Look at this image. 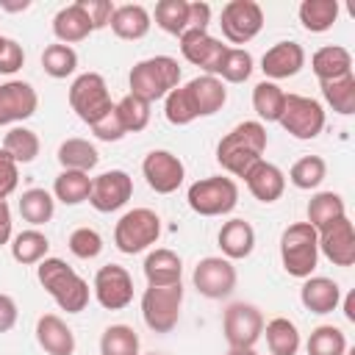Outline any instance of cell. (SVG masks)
<instances>
[{"label": "cell", "mask_w": 355, "mask_h": 355, "mask_svg": "<svg viewBox=\"0 0 355 355\" xmlns=\"http://www.w3.org/2000/svg\"><path fill=\"white\" fill-rule=\"evenodd\" d=\"M266 144H269V136H266L263 122L244 119V122H239L236 128H230L219 139V144H216V161H219V166L227 175L244 178L258 161H263Z\"/></svg>", "instance_id": "1"}, {"label": "cell", "mask_w": 355, "mask_h": 355, "mask_svg": "<svg viewBox=\"0 0 355 355\" xmlns=\"http://www.w3.org/2000/svg\"><path fill=\"white\" fill-rule=\"evenodd\" d=\"M36 277L42 288L55 300V305L67 313H80L89 305V283L64 261L47 255L44 261L36 263Z\"/></svg>", "instance_id": "2"}, {"label": "cell", "mask_w": 355, "mask_h": 355, "mask_svg": "<svg viewBox=\"0 0 355 355\" xmlns=\"http://www.w3.org/2000/svg\"><path fill=\"white\" fill-rule=\"evenodd\" d=\"M180 64L178 58L172 55H150V58H141L133 64L130 75H128V86L133 97L144 100V103H155V100H164L172 89L180 86Z\"/></svg>", "instance_id": "3"}, {"label": "cell", "mask_w": 355, "mask_h": 355, "mask_svg": "<svg viewBox=\"0 0 355 355\" xmlns=\"http://www.w3.org/2000/svg\"><path fill=\"white\" fill-rule=\"evenodd\" d=\"M280 263L291 277H311L319 263V239L308 222H294L280 233Z\"/></svg>", "instance_id": "4"}, {"label": "cell", "mask_w": 355, "mask_h": 355, "mask_svg": "<svg viewBox=\"0 0 355 355\" xmlns=\"http://www.w3.org/2000/svg\"><path fill=\"white\" fill-rule=\"evenodd\" d=\"M186 202L200 216H225L239 205V186L227 175H208L189 186Z\"/></svg>", "instance_id": "5"}, {"label": "cell", "mask_w": 355, "mask_h": 355, "mask_svg": "<svg viewBox=\"0 0 355 355\" xmlns=\"http://www.w3.org/2000/svg\"><path fill=\"white\" fill-rule=\"evenodd\" d=\"M161 239V216L153 208H130L114 225V244L125 255L150 250Z\"/></svg>", "instance_id": "6"}, {"label": "cell", "mask_w": 355, "mask_h": 355, "mask_svg": "<svg viewBox=\"0 0 355 355\" xmlns=\"http://www.w3.org/2000/svg\"><path fill=\"white\" fill-rule=\"evenodd\" d=\"M69 105L78 114V119L86 122L89 128L100 122L114 108L105 78L100 72H80L69 86Z\"/></svg>", "instance_id": "7"}, {"label": "cell", "mask_w": 355, "mask_h": 355, "mask_svg": "<svg viewBox=\"0 0 355 355\" xmlns=\"http://www.w3.org/2000/svg\"><path fill=\"white\" fill-rule=\"evenodd\" d=\"M183 283L175 286H147L141 294V319L153 333H172L180 322Z\"/></svg>", "instance_id": "8"}, {"label": "cell", "mask_w": 355, "mask_h": 355, "mask_svg": "<svg viewBox=\"0 0 355 355\" xmlns=\"http://www.w3.org/2000/svg\"><path fill=\"white\" fill-rule=\"evenodd\" d=\"M280 125L288 136L300 141H311L324 130V108L319 100L305 94H286V105L280 114Z\"/></svg>", "instance_id": "9"}, {"label": "cell", "mask_w": 355, "mask_h": 355, "mask_svg": "<svg viewBox=\"0 0 355 355\" xmlns=\"http://www.w3.org/2000/svg\"><path fill=\"white\" fill-rule=\"evenodd\" d=\"M225 341L236 349H252L263 333V313L252 302H230L222 313Z\"/></svg>", "instance_id": "10"}, {"label": "cell", "mask_w": 355, "mask_h": 355, "mask_svg": "<svg viewBox=\"0 0 355 355\" xmlns=\"http://www.w3.org/2000/svg\"><path fill=\"white\" fill-rule=\"evenodd\" d=\"M219 28L230 44H247L263 28V8L255 0H230L222 6Z\"/></svg>", "instance_id": "11"}, {"label": "cell", "mask_w": 355, "mask_h": 355, "mask_svg": "<svg viewBox=\"0 0 355 355\" xmlns=\"http://www.w3.org/2000/svg\"><path fill=\"white\" fill-rule=\"evenodd\" d=\"M236 266L233 261L222 258V255H208L202 261H197L194 272H191V283L194 288L208 297V300H222V297H230L233 288H236Z\"/></svg>", "instance_id": "12"}, {"label": "cell", "mask_w": 355, "mask_h": 355, "mask_svg": "<svg viewBox=\"0 0 355 355\" xmlns=\"http://www.w3.org/2000/svg\"><path fill=\"white\" fill-rule=\"evenodd\" d=\"M94 300L105 311H122L133 302V277L125 266L119 263H105L97 269L94 283H92Z\"/></svg>", "instance_id": "13"}, {"label": "cell", "mask_w": 355, "mask_h": 355, "mask_svg": "<svg viewBox=\"0 0 355 355\" xmlns=\"http://www.w3.org/2000/svg\"><path fill=\"white\" fill-rule=\"evenodd\" d=\"M141 175H144L147 186L155 194H172V191H178L183 186L186 166L169 150H150L144 155V161H141Z\"/></svg>", "instance_id": "14"}, {"label": "cell", "mask_w": 355, "mask_h": 355, "mask_svg": "<svg viewBox=\"0 0 355 355\" xmlns=\"http://www.w3.org/2000/svg\"><path fill=\"white\" fill-rule=\"evenodd\" d=\"M133 197V178L125 169H108L97 178H92V194L89 205L100 214H111L128 205Z\"/></svg>", "instance_id": "15"}, {"label": "cell", "mask_w": 355, "mask_h": 355, "mask_svg": "<svg viewBox=\"0 0 355 355\" xmlns=\"http://www.w3.org/2000/svg\"><path fill=\"white\" fill-rule=\"evenodd\" d=\"M225 50H227V44H222V39L211 36L208 31H186L180 36V53H183V58L189 64L200 67L202 75H214L216 78Z\"/></svg>", "instance_id": "16"}, {"label": "cell", "mask_w": 355, "mask_h": 355, "mask_svg": "<svg viewBox=\"0 0 355 355\" xmlns=\"http://www.w3.org/2000/svg\"><path fill=\"white\" fill-rule=\"evenodd\" d=\"M319 239V255H324L336 266H352L355 263V227L349 216L336 219L333 225L316 230Z\"/></svg>", "instance_id": "17"}, {"label": "cell", "mask_w": 355, "mask_h": 355, "mask_svg": "<svg viewBox=\"0 0 355 355\" xmlns=\"http://www.w3.org/2000/svg\"><path fill=\"white\" fill-rule=\"evenodd\" d=\"M39 108V94L28 80L0 83V125H19Z\"/></svg>", "instance_id": "18"}, {"label": "cell", "mask_w": 355, "mask_h": 355, "mask_svg": "<svg viewBox=\"0 0 355 355\" xmlns=\"http://www.w3.org/2000/svg\"><path fill=\"white\" fill-rule=\"evenodd\" d=\"M305 67V50L300 42H275L263 55H261V72L263 80H286L294 78Z\"/></svg>", "instance_id": "19"}, {"label": "cell", "mask_w": 355, "mask_h": 355, "mask_svg": "<svg viewBox=\"0 0 355 355\" xmlns=\"http://www.w3.org/2000/svg\"><path fill=\"white\" fill-rule=\"evenodd\" d=\"M189 92V100L194 105L197 119L200 116H214L216 111H222V105L227 103V89L219 78L214 75H197L189 83H183Z\"/></svg>", "instance_id": "20"}, {"label": "cell", "mask_w": 355, "mask_h": 355, "mask_svg": "<svg viewBox=\"0 0 355 355\" xmlns=\"http://www.w3.org/2000/svg\"><path fill=\"white\" fill-rule=\"evenodd\" d=\"M244 183L250 189V194L258 200V202H277L286 191V175L277 164L272 161H258L247 175H244Z\"/></svg>", "instance_id": "21"}, {"label": "cell", "mask_w": 355, "mask_h": 355, "mask_svg": "<svg viewBox=\"0 0 355 355\" xmlns=\"http://www.w3.org/2000/svg\"><path fill=\"white\" fill-rule=\"evenodd\" d=\"M300 302L311 313H333L341 305V286L333 277L311 275L302 280L300 288Z\"/></svg>", "instance_id": "22"}, {"label": "cell", "mask_w": 355, "mask_h": 355, "mask_svg": "<svg viewBox=\"0 0 355 355\" xmlns=\"http://www.w3.org/2000/svg\"><path fill=\"white\" fill-rule=\"evenodd\" d=\"M36 341L47 355H72L75 333L58 313H42L36 319Z\"/></svg>", "instance_id": "23"}, {"label": "cell", "mask_w": 355, "mask_h": 355, "mask_svg": "<svg viewBox=\"0 0 355 355\" xmlns=\"http://www.w3.org/2000/svg\"><path fill=\"white\" fill-rule=\"evenodd\" d=\"M216 241H219V250H222V258L227 261H241V258H250L252 250H255V227L247 222V219H227L219 233H216Z\"/></svg>", "instance_id": "24"}, {"label": "cell", "mask_w": 355, "mask_h": 355, "mask_svg": "<svg viewBox=\"0 0 355 355\" xmlns=\"http://www.w3.org/2000/svg\"><path fill=\"white\" fill-rule=\"evenodd\" d=\"M144 277H147V286H175L180 283V275H183V261L175 250L169 247H155L147 252L144 263Z\"/></svg>", "instance_id": "25"}, {"label": "cell", "mask_w": 355, "mask_h": 355, "mask_svg": "<svg viewBox=\"0 0 355 355\" xmlns=\"http://www.w3.org/2000/svg\"><path fill=\"white\" fill-rule=\"evenodd\" d=\"M150 25H153V17L144 6L139 3H125V6H116L114 8V17H111V31L116 39H125V42H136V39H144L150 33Z\"/></svg>", "instance_id": "26"}, {"label": "cell", "mask_w": 355, "mask_h": 355, "mask_svg": "<svg viewBox=\"0 0 355 355\" xmlns=\"http://www.w3.org/2000/svg\"><path fill=\"white\" fill-rule=\"evenodd\" d=\"M311 69L319 78V83L352 75V53L341 44H324L311 55Z\"/></svg>", "instance_id": "27"}, {"label": "cell", "mask_w": 355, "mask_h": 355, "mask_svg": "<svg viewBox=\"0 0 355 355\" xmlns=\"http://www.w3.org/2000/svg\"><path fill=\"white\" fill-rule=\"evenodd\" d=\"M53 33H55V39L61 44H69L72 47V44L89 39L94 33V28L86 19V14L80 11V6L78 3H69V6H64V8L55 11V17H53Z\"/></svg>", "instance_id": "28"}, {"label": "cell", "mask_w": 355, "mask_h": 355, "mask_svg": "<svg viewBox=\"0 0 355 355\" xmlns=\"http://www.w3.org/2000/svg\"><path fill=\"white\" fill-rule=\"evenodd\" d=\"M266 336V347L269 355H297L300 352V330L288 316H275L269 322H263V333Z\"/></svg>", "instance_id": "29"}, {"label": "cell", "mask_w": 355, "mask_h": 355, "mask_svg": "<svg viewBox=\"0 0 355 355\" xmlns=\"http://www.w3.org/2000/svg\"><path fill=\"white\" fill-rule=\"evenodd\" d=\"M58 164L61 169H75V172H92L100 164V153L89 139H64L58 144Z\"/></svg>", "instance_id": "30"}, {"label": "cell", "mask_w": 355, "mask_h": 355, "mask_svg": "<svg viewBox=\"0 0 355 355\" xmlns=\"http://www.w3.org/2000/svg\"><path fill=\"white\" fill-rule=\"evenodd\" d=\"M338 0H302L297 8V17L308 33H324L338 19Z\"/></svg>", "instance_id": "31"}, {"label": "cell", "mask_w": 355, "mask_h": 355, "mask_svg": "<svg viewBox=\"0 0 355 355\" xmlns=\"http://www.w3.org/2000/svg\"><path fill=\"white\" fill-rule=\"evenodd\" d=\"M341 216H347V205H344V197L338 191H316L308 200V219L305 222L313 230H322Z\"/></svg>", "instance_id": "32"}, {"label": "cell", "mask_w": 355, "mask_h": 355, "mask_svg": "<svg viewBox=\"0 0 355 355\" xmlns=\"http://www.w3.org/2000/svg\"><path fill=\"white\" fill-rule=\"evenodd\" d=\"M50 252V241L39 227H28L19 230L17 236H11V258L22 266H33L39 261H44Z\"/></svg>", "instance_id": "33"}, {"label": "cell", "mask_w": 355, "mask_h": 355, "mask_svg": "<svg viewBox=\"0 0 355 355\" xmlns=\"http://www.w3.org/2000/svg\"><path fill=\"white\" fill-rule=\"evenodd\" d=\"M19 214H22V219L31 227L47 225L53 219V214H55V197H53V191L39 189V186L25 189L22 197H19Z\"/></svg>", "instance_id": "34"}, {"label": "cell", "mask_w": 355, "mask_h": 355, "mask_svg": "<svg viewBox=\"0 0 355 355\" xmlns=\"http://www.w3.org/2000/svg\"><path fill=\"white\" fill-rule=\"evenodd\" d=\"M92 194V178L89 172H75V169H61L58 178L53 180V197L64 205H80Z\"/></svg>", "instance_id": "35"}, {"label": "cell", "mask_w": 355, "mask_h": 355, "mask_svg": "<svg viewBox=\"0 0 355 355\" xmlns=\"http://www.w3.org/2000/svg\"><path fill=\"white\" fill-rule=\"evenodd\" d=\"M286 105V92L272 83V80H261L252 89V108L258 114V122H280Z\"/></svg>", "instance_id": "36"}, {"label": "cell", "mask_w": 355, "mask_h": 355, "mask_svg": "<svg viewBox=\"0 0 355 355\" xmlns=\"http://www.w3.org/2000/svg\"><path fill=\"white\" fill-rule=\"evenodd\" d=\"M3 150L17 164H31V161H36V155L42 150V141H39L36 130H31L25 125H14V128H8L6 139H3Z\"/></svg>", "instance_id": "37"}, {"label": "cell", "mask_w": 355, "mask_h": 355, "mask_svg": "<svg viewBox=\"0 0 355 355\" xmlns=\"http://www.w3.org/2000/svg\"><path fill=\"white\" fill-rule=\"evenodd\" d=\"M155 25L169 36H183L189 31V0H158Z\"/></svg>", "instance_id": "38"}, {"label": "cell", "mask_w": 355, "mask_h": 355, "mask_svg": "<svg viewBox=\"0 0 355 355\" xmlns=\"http://www.w3.org/2000/svg\"><path fill=\"white\" fill-rule=\"evenodd\" d=\"M319 86H322L324 103L336 114H341V116L355 114V75H344V78H336V80H327Z\"/></svg>", "instance_id": "39"}, {"label": "cell", "mask_w": 355, "mask_h": 355, "mask_svg": "<svg viewBox=\"0 0 355 355\" xmlns=\"http://www.w3.org/2000/svg\"><path fill=\"white\" fill-rule=\"evenodd\" d=\"M327 178V164L322 155H302L291 164L288 169V180L291 186L302 189V191H311V189H319V183Z\"/></svg>", "instance_id": "40"}, {"label": "cell", "mask_w": 355, "mask_h": 355, "mask_svg": "<svg viewBox=\"0 0 355 355\" xmlns=\"http://www.w3.org/2000/svg\"><path fill=\"white\" fill-rule=\"evenodd\" d=\"M100 355H141L136 330L130 324H108L100 336Z\"/></svg>", "instance_id": "41"}, {"label": "cell", "mask_w": 355, "mask_h": 355, "mask_svg": "<svg viewBox=\"0 0 355 355\" xmlns=\"http://www.w3.org/2000/svg\"><path fill=\"white\" fill-rule=\"evenodd\" d=\"M42 69H44L50 78H55V80L69 78V75L78 69V53H75V47L61 44V42L47 44L44 53H42Z\"/></svg>", "instance_id": "42"}, {"label": "cell", "mask_w": 355, "mask_h": 355, "mask_svg": "<svg viewBox=\"0 0 355 355\" xmlns=\"http://www.w3.org/2000/svg\"><path fill=\"white\" fill-rule=\"evenodd\" d=\"M308 355H347V336L336 324H319L305 341Z\"/></svg>", "instance_id": "43"}, {"label": "cell", "mask_w": 355, "mask_h": 355, "mask_svg": "<svg viewBox=\"0 0 355 355\" xmlns=\"http://www.w3.org/2000/svg\"><path fill=\"white\" fill-rule=\"evenodd\" d=\"M252 69H255V61L244 47H227L225 55H222L216 78L222 83H244L252 75Z\"/></svg>", "instance_id": "44"}, {"label": "cell", "mask_w": 355, "mask_h": 355, "mask_svg": "<svg viewBox=\"0 0 355 355\" xmlns=\"http://www.w3.org/2000/svg\"><path fill=\"white\" fill-rule=\"evenodd\" d=\"M116 108V116L125 128V133H139L150 125V103L133 97V94H125L119 103H114Z\"/></svg>", "instance_id": "45"}, {"label": "cell", "mask_w": 355, "mask_h": 355, "mask_svg": "<svg viewBox=\"0 0 355 355\" xmlns=\"http://www.w3.org/2000/svg\"><path fill=\"white\" fill-rule=\"evenodd\" d=\"M164 116H166V122H169V125H178V128L191 125V122L197 119V114H194V105H191V100H189L186 86L172 89V92L164 97Z\"/></svg>", "instance_id": "46"}, {"label": "cell", "mask_w": 355, "mask_h": 355, "mask_svg": "<svg viewBox=\"0 0 355 355\" xmlns=\"http://www.w3.org/2000/svg\"><path fill=\"white\" fill-rule=\"evenodd\" d=\"M67 244H69V252H72L75 258H80V261H92V258H97V255L103 252V236H100L94 227H89V225L75 227V230L69 233Z\"/></svg>", "instance_id": "47"}, {"label": "cell", "mask_w": 355, "mask_h": 355, "mask_svg": "<svg viewBox=\"0 0 355 355\" xmlns=\"http://www.w3.org/2000/svg\"><path fill=\"white\" fill-rule=\"evenodd\" d=\"M80 6V11L86 14V19L92 22L94 31H103L111 25V17H114V3L111 0H75Z\"/></svg>", "instance_id": "48"}, {"label": "cell", "mask_w": 355, "mask_h": 355, "mask_svg": "<svg viewBox=\"0 0 355 355\" xmlns=\"http://www.w3.org/2000/svg\"><path fill=\"white\" fill-rule=\"evenodd\" d=\"M22 64H25V50H22V44H19L17 39H8V36H6V42H3V47H0V75H14L17 69H22Z\"/></svg>", "instance_id": "49"}, {"label": "cell", "mask_w": 355, "mask_h": 355, "mask_svg": "<svg viewBox=\"0 0 355 355\" xmlns=\"http://www.w3.org/2000/svg\"><path fill=\"white\" fill-rule=\"evenodd\" d=\"M17 183H19V164L0 147V200L14 194Z\"/></svg>", "instance_id": "50"}, {"label": "cell", "mask_w": 355, "mask_h": 355, "mask_svg": "<svg viewBox=\"0 0 355 355\" xmlns=\"http://www.w3.org/2000/svg\"><path fill=\"white\" fill-rule=\"evenodd\" d=\"M92 133H94L100 141H119V139L125 136V128H122V122H119V116H116V108H111L100 122H94V125H92Z\"/></svg>", "instance_id": "51"}, {"label": "cell", "mask_w": 355, "mask_h": 355, "mask_svg": "<svg viewBox=\"0 0 355 355\" xmlns=\"http://www.w3.org/2000/svg\"><path fill=\"white\" fill-rule=\"evenodd\" d=\"M211 25V6L205 0L189 3V31H208Z\"/></svg>", "instance_id": "52"}, {"label": "cell", "mask_w": 355, "mask_h": 355, "mask_svg": "<svg viewBox=\"0 0 355 355\" xmlns=\"http://www.w3.org/2000/svg\"><path fill=\"white\" fill-rule=\"evenodd\" d=\"M17 316H19V308H17L14 297L0 291V333H8V330H14V324H17Z\"/></svg>", "instance_id": "53"}, {"label": "cell", "mask_w": 355, "mask_h": 355, "mask_svg": "<svg viewBox=\"0 0 355 355\" xmlns=\"http://www.w3.org/2000/svg\"><path fill=\"white\" fill-rule=\"evenodd\" d=\"M11 227H14V219H11V208L6 200H0V247L11 241Z\"/></svg>", "instance_id": "54"}, {"label": "cell", "mask_w": 355, "mask_h": 355, "mask_svg": "<svg viewBox=\"0 0 355 355\" xmlns=\"http://www.w3.org/2000/svg\"><path fill=\"white\" fill-rule=\"evenodd\" d=\"M344 316H347V322H355V294L344 297Z\"/></svg>", "instance_id": "55"}, {"label": "cell", "mask_w": 355, "mask_h": 355, "mask_svg": "<svg viewBox=\"0 0 355 355\" xmlns=\"http://www.w3.org/2000/svg\"><path fill=\"white\" fill-rule=\"evenodd\" d=\"M3 8L6 11H25V8H31V3L28 0H22V3H3Z\"/></svg>", "instance_id": "56"}, {"label": "cell", "mask_w": 355, "mask_h": 355, "mask_svg": "<svg viewBox=\"0 0 355 355\" xmlns=\"http://www.w3.org/2000/svg\"><path fill=\"white\" fill-rule=\"evenodd\" d=\"M227 355H258V352H255V349H236V347H230Z\"/></svg>", "instance_id": "57"}, {"label": "cell", "mask_w": 355, "mask_h": 355, "mask_svg": "<svg viewBox=\"0 0 355 355\" xmlns=\"http://www.w3.org/2000/svg\"><path fill=\"white\" fill-rule=\"evenodd\" d=\"M144 355H161V352H144Z\"/></svg>", "instance_id": "58"}, {"label": "cell", "mask_w": 355, "mask_h": 355, "mask_svg": "<svg viewBox=\"0 0 355 355\" xmlns=\"http://www.w3.org/2000/svg\"><path fill=\"white\" fill-rule=\"evenodd\" d=\"M3 42H6V36H0V47H3Z\"/></svg>", "instance_id": "59"}]
</instances>
